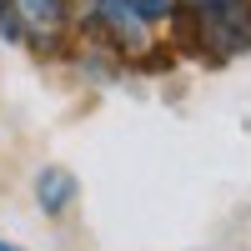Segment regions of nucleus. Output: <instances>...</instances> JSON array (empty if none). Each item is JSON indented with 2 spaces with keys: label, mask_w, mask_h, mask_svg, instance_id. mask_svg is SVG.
<instances>
[{
  "label": "nucleus",
  "mask_w": 251,
  "mask_h": 251,
  "mask_svg": "<svg viewBox=\"0 0 251 251\" xmlns=\"http://www.w3.org/2000/svg\"><path fill=\"white\" fill-rule=\"evenodd\" d=\"M10 5V30L20 25L35 40H55L66 30V0H5Z\"/></svg>",
  "instance_id": "3"
},
{
  "label": "nucleus",
  "mask_w": 251,
  "mask_h": 251,
  "mask_svg": "<svg viewBox=\"0 0 251 251\" xmlns=\"http://www.w3.org/2000/svg\"><path fill=\"white\" fill-rule=\"evenodd\" d=\"M86 5L106 20L111 35H121L126 46H141L161 20H171L176 0H86Z\"/></svg>",
  "instance_id": "2"
},
{
  "label": "nucleus",
  "mask_w": 251,
  "mask_h": 251,
  "mask_svg": "<svg viewBox=\"0 0 251 251\" xmlns=\"http://www.w3.org/2000/svg\"><path fill=\"white\" fill-rule=\"evenodd\" d=\"M186 10L206 35V46H216L221 55L251 46V0H186Z\"/></svg>",
  "instance_id": "1"
},
{
  "label": "nucleus",
  "mask_w": 251,
  "mask_h": 251,
  "mask_svg": "<svg viewBox=\"0 0 251 251\" xmlns=\"http://www.w3.org/2000/svg\"><path fill=\"white\" fill-rule=\"evenodd\" d=\"M35 201H40L46 216H60L75 201V176L66 171V166H46V171L35 176Z\"/></svg>",
  "instance_id": "4"
},
{
  "label": "nucleus",
  "mask_w": 251,
  "mask_h": 251,
  "mask_svg": "<svg viewBox=\"0 0 251 251\" xmlns=\"http://www.w3.org/2000/svg\"><path fill=\"white\" fill-rule=\"evenodd\" d=\"M0 251H25V246H10V241H0Z\"/></svg>",
  "instance_id": "5"
}]
</instances>
